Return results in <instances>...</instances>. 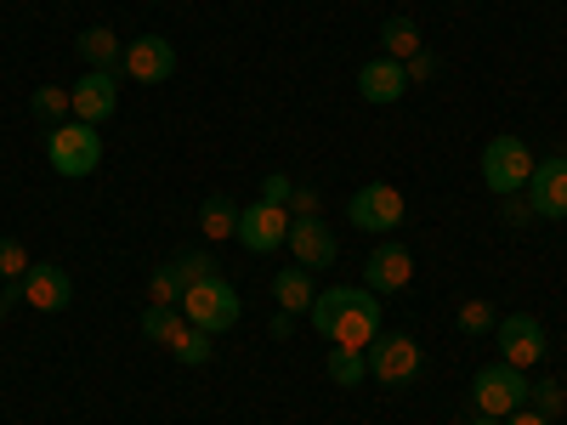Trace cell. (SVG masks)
<instances>
[{"instance_id": "obj_7", "label": "cell", "mask_w": 567, "mask_h": 425, "mask_svg": "<svg viewBox=\"0 0 567 425\" xmlns=\"http://www.w3.org/2000/svg\"><path fill=\"white\" fill-rule=\"evenodd\" d=\"M369 357V381L374 386H414L420 381V369H425V352L409 341V335H386V329H381V335H374V346L363 352Z\"/></svg>"}, {"instance_id": "obj_11", "label": "cell", "mask_w": 567, "mask_h": 425, "mask_svg": "<svg viewBox=\"0 0 567 425\" xmlns=\"http://www.w3.org/2000/svg\"><path fill=\"white\" fill-rule=\"evenodd\" d=\"M284 239H290V210H284V205H261L256 199V205L239 210V245L250 256H278Z\"/></svg>"}, {"instance_id": "obj_24", "label": "cell", "mask_w": 567, "mask_h": 425, "mask_svg": "<svg viewBox=\"0 0 567 425\" xmlns=\"http://www.w3.org/2000/svg\"><path fill=\"white\" fill-rule=\"evenodd\" d=\"M329 381H336L341 392H358V386L369 381V357H363V352L336 346V352H329Z\"/></svg>"}, {"instance_id": "obj_13", "label": "cell", "mask_w": 567, "mask_h": 425, "mask_svg": "<svg viewBox=\"0 0 567 425\" xmlns=\"http://www.w3.org/2000/svg\"><path fill=\"white\" fill-rule=\"evenodd\" d=\"M69 97H74V120H80V125H103V120H114V108H120V74L85 69V80L69 85Z\"/></svg>"}, {"instance_id": "obj_34", "label": "cell", "mask_w": 567, "mask_h": 425, "mask_svg": "<svg viewBox=\"0 0 567 425\" xmlns=\"http://www.w3.org/2000/svg\"><path fill=\"white\" fill-rule=\"evenodd\" d=\"M267 329H272V341H290V335H296V318H290V312H272Z\"/></svg>"}, {"instance_id": "obj_25", "label": "cell", "mask_w": 567, "mask_h": 425, "mask_svg": "<svg viewBox=\"0 0 567 425\" xmlns=\"http://www.w3.org/2000/svg\"><path fill=\"white\" fill-rule=\"evenodd\" d=\"M171 267H176V278L187 283V290H194V283H205V278H216V272H221L210 250H176V256H171Z\"/></svg>"}, {"instance_id": "obj_18", "label": "cell", "mask_w": 567, "mask_h": 425, "mask_svg": "<svg viewBox=\"0 0 567 425\" xmlns=\"http://www.w3.org/2000/svg\"><path fill=\"white\" fill-rule=\"evenodd\" d=\"M272 301H278V312L307 318V312H312V301H318V290H312V272H307V267H284V272L272 278Z\"/></svg>"}, {"instance_id": "obj_36", "label": "cell", "mask_w": 567, "mask_h": 425, "mask_svg": "<svg viewBox=\"0 0 567 425\" xmlns=\"http://www.w3.org/2000/svg\"><path fill=\"white\" fill-rule=\"evenodd\" d=\"M12 301H23V296H18V283H0V323L12 318Z\"/></svg>"}, {"instance_id": "obj_38", "label": "cell", "mask_w": 567, "mask_h": 425, "mask_svg": "<svg viewBox=\"0 0 567 425\" xmlns=\"http://www.w3.org/2000/svg\"><path fill=\"white\" fill-rule=\"evenodd\" d=\"M148 7H154V0H148Z\"/></svg>"}, {"instance_id": "obj_8", "label": "cell", "mask_w": 567, "mask_h": 425, "mask_svg": "<svg viewBox=\"0 0 567 425\" xmlns=\"http://www.w3.org/2000/svg\"><path fill=\"white\" fill-rule=\"evenodd\" d=\"M494 335H499V363H511V369H534V363H545V352H550L545 323H539L534 312H511V318H499V323H494Z\"/></svg>"}, {"instance_id": "obj_31", "label": "cell", "mask_w": 567, "mask_h": 425, "mask_svg": "<svg viewBox=\"0 0 567 425\" xmlns=\"http://www.w3.org/2000/svg\"><path fill=\"white\" fill-rule=\"evenodd\" d=\"M499 216H505V227H528V221H539L534 205H528V194H511V199L499 205Z\"/></svg>"}, {"instance_id": "obj_29", "label": "cell", "mask_w": 567, "mask_h": 425, "mask_svg": "<svg viewBox=\"0 0 567 425\" xmlns=\"http://www.w3.org/2000/svg\"><path fill=\"white\" fill-rule=\"evenodd\" d=\"M528 408H534V414H545V419H561V408H567V392H561L556 381H539V386L528 392Z\"/></svg>"}, {"instance_id": "obj_27", "label": "cell", "mask_w": 567, "mask_h": 425, "mask_svg": "<svg viewBox=\"0 0 567 425\" xmlns=\"http://www.w3.org/2000/svg\"><path fill=\"white\" fill-rule=\"evenodd\" d=\"M454 323L465 329V335H488V329L499 323V307H494V301H465V307L454 312Z\"/></svg>"}, {"instance_id": "obj_28", "label": "cell", "mask_w": 567, "mask_h": 425, "mask_svg": "<svg viewBox=\"0 0 567 425\" xmlns=\"http://www.w3.org/2000/svg\"><path fill=\"white\" fill-rule=\"evenodd\" d=\"M29 267H34V261H29V250H23L18 239H0V283H23Z\"/></svg>"}, {"instance_id": "obj_6", "label": "cell", "mask_w": 567, "mask_h": 425, "mask_svg": "<svg viewBox=\"0 0 567 425\" xmlns=\"http://www.w3.org/2000/svg\"><path fill=\"white\" fill-rule=\"evenodd\" d=\"M347 221L358 232H398L409 221V199L398 194L392 182H363L358 194L347 199Z\"/></svg>"}, {"instance_id": "obj_32", "label": "cell", "mask_w": 567, "mask_h": 425, "mask_svg": "<svg viewBox=\"0 0 567 425\" xmlns=\"http://www.w3.org/2000/svg\"><path fill=\"white\" fill-rule=\"evenodd\" d=\"M403 74H409V85H425V80L437 74V58H432V52H414V58L403 63Z\"/></svg>"}, {"instance_id": "obj_26", "label": "cell", "mask_w": 567, "mask_h": 425, "mask_svg": "<svg viewBox=\"0 0 567 425\" xmlns=\"http://www.w3.org/2000/svg\"><path fill=\"white\" fill-rule=\"evenodd\" d=\"M182 290H187V283L176 278L171 261H159V267L148 272V301H154V307H182Z\"/></svg>"}, {"instance_id": "obj_35", "label": "cell", "mask_w": 567, "mask_h": 425, "mask_svg": "<svg viewBox=\"0 0 567 425\" xmlns=\"http://www.w3.org/2000/svg\"><path fill=\"white\" fill-rule=\"evenodd\" d=\"M499 425H556V419H545V414H534V408H516V414H505Z\"/></svg>"}, {"instance_id": "obj_16", "label": "cell", "mask_w": 567, "mask_h": 425, "mask_svg": "<svg viewBox=\"0 0 567 425\" xmlns=\"http://www.w3.org/2000/svg\"><path fill=\"white\" fill-rule=\"evenodd\" d=\"M403 91H409V74H403L398 58H369V63L358 69V97H363L369 108H392V103H403Z\"/></svg>"}, {"instance_id": "obj_33", "label": "cell", "mask_w": 567, "mask_h": 425, "mask_svg": "<svg viewBox=\"0 0 567 425\" xmlns=\"http://www.w3.org/2000/svg\"><path fill=\"white\" fill-rule=\"evenodd\" d=\"M290 216H318V194H312V187H296V194H290Z\"/></svg>"}, {"instance_id": "obj_12", "label": "cell", "mask_w": 567, "mask_h": 425, "mask_svg": "<svg viewBox=\"0 0 567 425\" xmlns=\"http://www.w3.org/2000/svg\"><path fill=\"white\" fill-rule=\"evenodd\" d=\"M18 296H23V307H34V312H69L74 278H69L58 261H34V267L23 272V283H18Z\"/></svg>"}, {"instance_id": "obj_4", "label": "cell", "mask_w": 567, "mask_h": 425, "mask_svg": "<svg viewBox=\"0 0 567 425\" xmlns=\"http://www.w3.org/2000/svg\"><path fill=\"white\" fill-rule=\"evenodd\" d=\"M534 148L523 136H494L488 148H483V182H488V194H499V199H511V194H528V176H534Z\"/></svg>"}, {"instance_id": "obj_23", "label": "cell", "mask_w": 567, "mask_h": 425, "mask_svg": "<svg viewBox=\"0 0 567 425\" xmlns=\"http://www.w3.org/2000/svg\"><path fill=\"white\" fill-rule=\"evenodd\" d=\"M210 341H216V335H205V329L187 323L182 335L171 341V357H176V363H187V369H205V363L216 357V346H210Z\"/></svg>"}, {"instance_id": "obj_19", "label": "cell", "mask_w": 567, "mask_h": 425, "mask_svg": "<svg viewBox=\"0 0 567 425\" xmlns=\"http://www.w3.org/2000/svg\"><path fill=\"white\" fill-rule=\"evenodd\" d=\"M239 210L245 205H233L227 194H210L205 205H199V232L210 245H221V239H239Z\"/></svg>"}, {"instance_id": "obj_37", "label": "cell", "mask_w": 567, "mask_h": 425, "mask_svg": "<svg viewBox=\"0 0 567 425\" xmlns=\"http://www.w3.org/2000/svg\"><path fill=\"white\" fill-rule=\"evenodd\" d=\"M471 425H499L494 414H471Z\"/></svg>"}, {"instance_id": "obj_20", "label": "cell", "mask_w": 567, "mask_h": 425, "mask_svg": "<svg viewBox=\"0 0 567 425\" xmlns=\"http://www.w3.org/2000/svg\"><path fill=\"white\" fill-rule=\"evenodd\" d=\"M414 52H425V45H420V23H414V18H386V23H381V58L409 63Z\"/></svg>"}, {"instance_id": "obj_5", "label": "cell", "mask_w": 567, "mask_h": 425, "mask_svg": "<svg viewBox=\"0 0 567 425\" xmlns=\"http://www.w3.org/2000/svg\"><path fill=\"white\" fill-rule=\"evenodd\" d=\"M528 369H511V363H488L477 369V381H471V403H477V414H516V408H528Z\"/></svg>"}, {"instance_id": "obj_30", "label": "cell", "mask_w": 567, "mask_h": 425, "mask_svg": "<svg viewBox=\"0 0 567 425\" xmlns=\"http://www.w3.org/2000/svg\"><path fill=\"white\" fill-rule=\"evenodd\" d=\"M290 194H296V182L284 176V170H267L261 176V205H284V210H290Z\"/></svg>"}, {"instance_id": "obj_14", "label": "cell", "mask_w": 567, "mask_h": 425, "mask_svg": "<svg viewBox=\"0 0 567 425\" xmlns=\"http://www.w3.org/2000/svg\"><path fill=\"white\" fill-rule=\"evenodd\" d=\"M409 278H414V256L403 245H374L369 261H363V290L374 296H398L409 290Z\"/></svg>"}, {"instance_id": "obj_3", "label": "cell", "mask_w": 567, "mask_h": 425, "mask_svg": "<svg viewBox=\"0 0 567 425\" xmlns=\"http://www.w3.org/2000/svg\"><path fill=\"white\" fill-rule=\"evenodd\" d=\"M182 318L194 323V329H205V335H221V329H233L245 318V301H239V290L216 272V278H205V283H194V290H182Z\"/></svg>"}, {"instance_id": "obj_10", "label": "cell", "mask_w": 567, "mask_h": 425, "mask_svg": "<svg viewBox=\"0 0 567 425\" xmlns=\"http://www.w3.org/2000/svg\"><path fill=\"white\" fill-rule=\"evenodd\" d=\"M290 256H296V267H307V272H323V267H336V256H341V239L329 232V221L323 216H290Z\"/></svg>"}, {"instance_id": "obj_22", "label": "cell", "mask_w": 567, "mask_h": 425, "mask_svg": "<svg viewBox=\"0 0 567 425\" xmlns=\"http://www.w3.org/2000/svg\"><path fill=\"white\" fill-rule=\"evenodd\" d=\"M182 329H187L182 307H154L148 301V312H142V341H148V346H171Z\"/></svg>"}, {"instance_id": "obj_17", "label": "cell", "mask_w": 567, "mask_h": 425, "mask_svg": "<svg viewBox=\"0 0 567 425\" xmlns=\"http://www.w3.org/2000/svg\"><path fill=\"white\" fill-rule=\"evenodd\" d=\"M74 52H80V63L85 69H103V74H120V58H125V40L109 29V23H97V29H80V40H74Z\"/></svg>"}, {"instance_id": "obj_15", "label": "cell", "mask_w": 567, "mask_h": 425, "mask_svg": "<svg viewBox=\"0 0 567 425\" xmlns=\"http://www.w3.org/2000/svg\"><path fill=\"white\" fill-rule=\"evenodd\" d=\"M528 205L539 221H561L567 216V159H539L534 176H528Z\"/></svg>"}, {"instance_id": "obj_1", "label": "cell", "mask_w": 567, "mask_h": 425, "mask_svg": "<svg viewBox=\"0 0 567 425\" xmlns=\"http://www.w3.org/2000/svg\"><path fill=\"white\" fill-rule=\"evenodd\" d=\"M307 323L329 346H347V352H369L374 335H381V296L363 290V283H336L323 290L307 312Z\"/></svg>"}, {"instance_id": "obj_9", "label": "cell", "mask_w": 567, "mask_h": 425, "mask_svg": "<svg viewBox=\"0 0 567 425\" xmlns=\"http://www.w3.org/2000/svg\"><path fill=\"white\" fill-rule=\"evenodd\" d=\"M120 74L136 80V85H165V80L176 74V45H171L165 34H136V40H125Z\"/></svg>"}, {"instance_id": "obj_2", "label": "cell", "mask_w": 567, "mask_h": 425, "mask_svg": "<svg viewBox=\"0 0 567 425\" xmlns=\"http://www.w3.org/2000/svg\"><path fill=\"white\" fill-rule=\"evenodd\" d=\"M45 159H52L58 176L80 182V176H91V170L103 165V131L97 125H80V120H63V125L45 131Z\"/></svg>"}, {"instance_id": "obj_21", "label": "cell", "mask_w": 567, "mask_h": 425, "mask_svg": "<svg viewBox=\"0 0 567 425\" xmlns=\"http://www.w3.org/2000/svg\"><path fill=\"white\" fill-rule=\"evenodd\" d=\"M29 114L40 125H63V120H74V97H69L63 85H34L29 91Z\"/></svg>"}]
</instances>
